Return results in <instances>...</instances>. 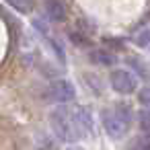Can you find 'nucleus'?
<instances>
[{
	"instance_id": "obj_2",
	"label": "nucleus",
	"mask_w": 150,
	"mask_h": 150,
	"mask_svg": "<svg viewBox=\"0 0 150 150\" xmlns=\"http://www.w3.org/2000/svg\"><path fill=\"white\" fill-rule=\"evenodd\" d=\"M101 121H103V129L109 138L113 140H121L123 136H127L129 125H132V111L127 105H117L113 109H105L101 113Z\"/></svg>"
},
{
	"instance_id": "obj_6",
	"label": "nucleus",
	"mask_w": 150,
	"mask_h": 150,
	"mask_svg": "<svg viewBox=\"0 0 150 150\" xmlns=\"http://www.w3.org/2000/svg\"><path fill=\"white\" fill-rule=\"evenodd\" d=\"M45 17L52 23H64L66 21V8L60 0H45Z\"/></svg>"
},
{
	"instance_id": "obj_11",
	"label": "nucleus",
	"mask_w": 150,
	"mask_h": 150,
	"mask_svg": "<svg viewBox=\"0 0 150 150\" xmlns=\"http://www.w3.org/2000/svg\"><path fill=\"white\" fill-rule=\"evenodd\" d=\"M138 101L146 111H150V86H144L138 91Z\"/></svg>"
},
{
	"instance_id": "obj_1",
	"label": "nucleus",
	"mask_w": 150,
	"mask_h": 150,
	"mask_svg": "<svg viewBox=\"0 0 150 150\" xmlns=\"http://www.w3.org/2000/svg\"><path fill=\"white\" fill-rule=\"evenodd\" d=\"M50 125H52L54 136L64 144H74L82 138V134L76 125V119H74V109H70L66 105H60V107L52 109Z\"/></svg>"
},
{
	"instance_id": "obj_7",
	"label": "nucleus",
	"mask_w": 150,
	"mask_h": 150,
	"mask_svg": "<svg viewBox=\"0 0 150 150\" xmlns=\"http://www.w3.org/2000/svg\"><path fill=\"white\" fill-rule=\"evenodd\" d=\"M91 62L97 64V66H115L117 64V56L105 47H99V50H93L91 52Z\"/></svg>"
},
{
	"instance_id": "obj_4",
	"label": "nucleus",
	"mask_w": 150,
	"mask_h": 150,
	"mask_svg": "<svg viewBox=\"0 0 150 150\" xmlns=\"http://www.w3.org/2000/svg\"><path fill=\"white\" fill-rule=\"evenodd\" d=\"M109 82L111 88L119 95H134L138 91V78L134 72L125 70V68H117L109 74Z\"/></svg>"
},
{
	"instance_id": "obj_5",
	"label": "nucleus",
	"mask_w": 150,
	"mask_h": 150,
	"mask_svg": "<svg viewBox=\"0 0 150 150\" xmlns=\"http://www.w3.org/2000/svg\"><path fill=\"white\" fill-rule=\"evenodd\" d=\"M74 119H76V125L80 129V134H93L95 129V121H93V113L86 109V107H76L74 109Z\"/></svg>"
},
{
	"instance_id": "obj_15",
	"label": "nucleus",
	"mask_w": 150,
	"mask_h": 150,
	"mask_svg": "<svg viewBox=\"0 0 150 150\" xmlns=\"http://www.w3.org/2000/svg\"><path fill=\"white\" fill-rule=\"evenodd\" d=\"M148 50H150V45H148Z\"/></svg>"
},
{
	"instance_id": "obj_9",
	"label": "nucleus",
	"mask_w": 150,
	"mask_h": 150,
	"mask_svg": "<svg viewBox=\"0 0 150 150\" xmlns=\"http://www.w3.org/2000/svg\"><path fill=\"white\" fill-rule=\"evenodd\" d=\"M138 125L142 129V136H150V111H138Z\"/></svg>"
},
{
	"instance_id": "obj_14",
	"label": "nucleus",
	"mask_w": 150,
	"mask_h": 150,
	"mask_svg": "<svg viewBox=\"0 0 150 150\" xmlns=\"http://www.w3.org/2000/svg\"><path fill=\"white\" fill-rule=\"evenodd\" d=\"M66 150H84V148H80V146H74V144H72V146H68Z\"/></svg>"
},
{
	"instance_id": "obj_3",
	"label": "nucleus",
	"mask_w": 150,
	"mask_h": 150,
	"mask_svg": "<svg viewBox=\"0 0 150 150\" xmlns=\"http://www.w3.org/2000/svg\"><path fill=\"white\" fill-rule=\"evenodd\" d=\"M45 97L47 101L52 103H58V105H68L76 99V88L70 80L66 78H58V80H52L45 88Z\"/></svg>"
},
{
	"instance_id": "obj_12",
	"label": "nucleus",
	"mask_w": 150,
	"mask_h": 150,
	"mask_svg": "<svg viewBox=\"0 0 150 150\" xmlns=\"http://www.w3.org/2000/svg\"><path fill=\"white\" fill-rule=\"evenodd\" d=\"M134 150H150V136H140L134 144Z\"/></svg>"
},
{
	"instance_id": "obj_10",
	"label": "nucleus",
	"mask_w": 150,
	"mask_h": 150,
	"mask_svg": "<svg viewBox=\"0 0 150 150\" xmlns=\"http://www.w3.org/2000/svg\"><path fill=\"white\" fill-rule=\"evenodd\" d=\"M8 2H11L19 13H31V11H33V0H8Z\"/></svg>"
},
{
	"instance_id": "obj_13",
	"label": "nucleus",
	"mask_w": 150,
	"mask_h": 150,
	"mask_svg": "<svg viewBox=\"0 0 150 150\" xmlns=\"http://www.w3.org/2000/svg\"><path fill=\"white\" fill-rule=\"evenodd\" d=\"M138 43H140L142 47H148V45H150V29H146L144 33L138 35Z\"/></svg>"
},
{
	"instance_id": "obj_8",
	"label": "nucleus",
	"mask_w": 150,
	"mask_h": 150,
	"mask_svg": "<svg viewBox=\"0 0 150 150\" xmlns=\"http://www.w3.org/2000/svg\"><path fill=\"white\" fill-rule=\"evenodd\" d=\"M127 64L134 68V74L136 78H142V80H150V68L140 60V58H127Z\"/></svg>"
}]
</instances>
